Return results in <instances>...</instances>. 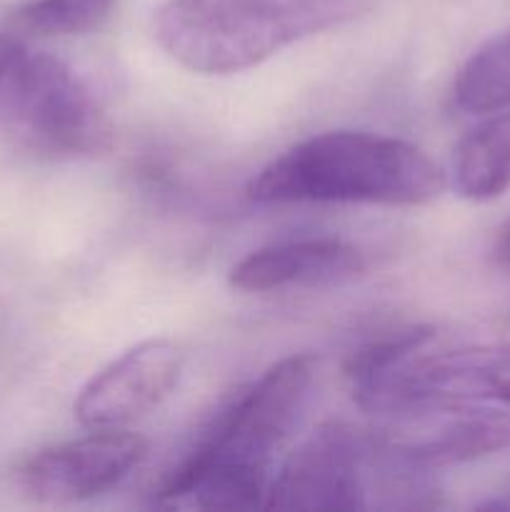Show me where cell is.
Masks as SVG:
<instances>
[{"label":"cell","instance_id":"52a82bcc","mask_svg":"<svg viewBox=\"0 0 510 512\" xmlns=\"http://www.w3.org/2000/svg\"><path fill=\"white\" fill-rule=\"evenodd\" d=\"M148 453V440L123 428L50 445L18 468L20 490L38 503H80L113 488Z\"/></svg>","mask_w":510,"mask_h":512},{"label":"cell","instance_id":"5bb4252c","mask_svg":"<svg viewBox=\"0 0 510 512\" xmlns=\"http://www.w3.org/2000/svg\"><path fill=\"white\" fill-rule=\"evenodd\" d=\"M23 50L25 45L15 38V33H0V75L5 73V68H8Z\"/></svg>","mask_w":510,"mask_h":512},{"label":"cell","instance_id":"ba28073f","mask_svg":"<svg viewBox=\"0 0 510 512\" xmlns=\"http://www.w3.org/2000/svg\"><path fill=\"white\" fill-rule=\"evenodd\" d=\"M183 350L168 338H150L95 373L80 388L73 413L85 428H125L158 408L178 385Z\"/></svg>","mask_w":510,"mask_h":512},{"label":"cell","instance_id":"6da1fadb","mask_svg":"<svg viewBox=\"0 0 510 512\" xmlns=\"http://www.w3.org/2000/svg\"><path fill=\"white\" fill-rule=\"evenodd\" d=\"M313 375L310 355H288L270 365L258 383L230 398L203 430L198 445L165 478L158 505L265 508L273 453L293 430Z\"/></svg>","mask_w":510,"mask_h":512},{"label":"cell","instance_id":"9a60e30c","mask_svg":"<svg viewBox=\"0 0 510 512\" xmlns=\"http://www.w3.org/2000/svg\"><path fill=\"white\" fill-rule=\"evenodd\" d=\"M493 255L503 268H510V220L500 228L498 238H495L493 245Z\"/></svg>","mask_w":510,"mask_h":512},{"label":"cell","instance_id":"30bf717a","mask_svg":"<svg viewBox=\"0 0 510 512\" xmlns=\"http://www.w3.org/2000/svg\"><path fill=\"white\" fill-rule=\"evenodd\" d=\"M453 188L460 198L485 203L510 190V105L490 113L458 143Z\"/></svg>","mask_w":510,"mask_h":512},{"label":"cell","instance_id":"3957f363","mask_svg":"<svg viewBox=\"0 0 510 512\" xmlns=\"http://www.w3.org/2000/svg\"><path fill=\"white\" fill-rule=\"evenodd\" d=\"M355 10L358 0H165L153 33L183 68L230 75L335 28Z\"/></svg>","mask_w":510,"mask_h":512},{"label":"cell","instance_id":"9c48e42d","mask_svg":"<svg viewBox=\"0 0 510 512\" xmlns=\"http://www.w3.org/2000/svg\"><path fill=\"white\" fill-rule=\"evenodd\" d=\"M365 270V258L340 238L285 240L253 250L230 268V288L240 293H273L343 283Z\"/></svg>","mask_w":510,"mask_h":512},{"label":"cell","instance_id":"7c38bea8","mask_svg":"<svg viewBox=\"0 0 510 512\" xmlns=\"http://www.w3.org/2000/svg\"><path fill=\"white\" fill-rule=\"evenodd\" d=\"M115 0H33L8 18L10 33L63 38L98 30L113 13Z\"/></svg>","mask_w":510,"mask_h":512},{"label":"cell","instance_id":"5b68a950","mask_svg":"<svg viewBox=\"0 0 510 512\" xmlns=\"http://www.w3.org/2000/svg\"><path fill=\"white\" fill-rule=\"evenodd\" d=\"M373 445L353 425L330 420L308 435L273 475L265 508L353 512L365 508Z\"/></svg>","mask_w":510,"mask_h":512},{"label":"cell","instance_id":"7a4b0ae2","mask_svg":"<svg viewBox=\"0 0 510 512\" xmlns=\"http://www.w3.org/2000/svg\"><path fill=\"white\" fill-rule=\"evenodd\" d=\"M443 168L400 138L328 130L270 160L248 185L260 205L350 203L418 208L443 195Z\"/></svg>","mask_w":510,"mask_h":512},{"label":"cell","instance_id":"8992f818","mask_svg":"<svg viewBox=\"0 0 510 512\" xmlns=\"http://www.w3.org/2000/svg\"><path fill=\"white\" fill-rule=\"evenodd\" d=\"M380 448L415 470L443 468L510 448V408L448 400L393 413Z\"/></svg>","mask_w":510,"mask_h":512},{"label":"cell","instance_id":"8fae6325","mask_svg":"<svg viewBox=\"0 0 510 512\" xmlns=\"http://www.w3.org/2000/svg\"><path fill=\"white\" fill-rule=\"evenodd\" d=\"M455 105L465 113H495L510 105V30L480 45L460 68Z\"/></svg>","mask_w":510,"mask_h":512},{"label":"cell","instance_id":"4fadbf2b","mask_svg":"<svg viewBox=\"0 0 510 512\" xmlns=\"http://www.w3.org/2000/svg\"><path fill=\"white\" fill-rule=\"evenodd\" d=\"M480 398L510 408V350H483L480 355Z\"/></svg>","mask_w":510,"mask_h":512},{"label":"cell","instance_id":"277c9868","mask_svg":"<svg viewBox=\"0 0 510 512\" xmlns=\"http://www.w3.org/2000/svg\"><path fill=\"white\" fill-rule=\"evenodd\" d=\"M0 125L45 158H83L110 145V123L88 85L28 48L0 75Z\"/></svg>","mask_w":510,"mask_h":512}]
</instances>
